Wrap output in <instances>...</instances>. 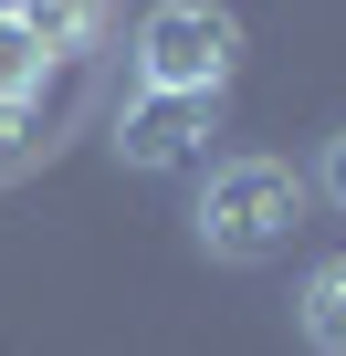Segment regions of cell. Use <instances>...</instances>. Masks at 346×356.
Listing matches in <instances>:
<instances>
[{
  "label": "cell",
  "mask_w": 346,
  "mask_h": 356,
  "mask_svg": "<svg viewBox=\"0 0 346 356\" xmlns=\"http://www.w3.org/2000/svg\"><path fill=\"white\" fill-rule=\"evenodd\" d=\"M304 220V178L283 157H221L200 178V252L210 262H273Z\"/></svg>",
  "instance_id": "obj_1"
},
{
  "label": "cell",
  "mask_w": 346,
  "mask_h": 356,
  "mask_svg": "<svg viewBox=\"0 0 346 356\" xmlns=\"http://www.w3.org/2000/svg\"><path fill=\"white\" fill-rule=\"evenodd\" d=\"M242 63V22L210 11V0H157V11L136 22V84L157 105H210Z\"/></svg>",
  "instance_id": "obj_2"
},
{
  "label": "cell",
  "mask_w": 346,
  "mask_h": 356,
  "mask_svg": "<svg viewBox=\"0 0 346 356\" xmlns=\"http://www.w3.org/2000/svg\"><path fill=\"white\" fill-rule=\"evenodd\" d=\"M294 335H304L315 356H346V252H325V262L304 273V293H294Z\"/></svg>",
  "instance_id": "obj_3"
},
{
  "label": "cell",
  "mask_w": 346,
  "mask_h": 356,
  "mask_svg": "<svg viewBox=\"0 0 346 356\" xmlns=\"http://www.w3.org/2000/svg\"><path fill=\"white\" fill-rule=\"evenodd\" d=\"M11 22H22V32L53 53V63H63V53H84V42H95L105 0H11Z\"/></svg>",
  "instance_id": "obj_4"
},
{
  "label": "cell",
  "mask_w": 346,
  "mask_h": 356,
  "mask_svg": "<svg viewBox=\"0 0 346 356\" xmlns=\"http://www.w3.org/2000/svg\"><path fill=\"white\" fill-rule=\"evenodd\" d=\"M42 84H53V53H42V42H32L11 11H0V115H22Z\"/></svg>",
  "instance_id": "obj_5"
},
{
  "label": "cell",
  "mask_w": 346,
  "mask_h": 356,
  "mask_svg": "<svg viewBox=\"0 0 346 356\" xmlns=\"http://www.w3.org/2000/svg\"><path fill=\"white\" fill-rule=\"evenodd\" d=\"M325 200H336V210H346V126H336V136H325Z\"/></svg>",
  "instance_id": "obj_6"
}]
</instances>
